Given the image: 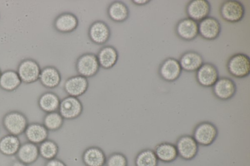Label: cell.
<instances>
[{"label": "cell", "instance_id": "6", "mask_svg": "<svg viewBox=\"0 0 250 166\" xmlns=\"http://www.w3.org/2000/svg\"><path fill=\"white\" fill-rule=\"evenodd\" d=\"M175 145L178 157L184 160H192L198 153L199 146L191 135H181L177 138Z\"/></svg>", "mask_w": 250, "mask_h": 166}, {"label": "cell", "instance_id": "18", "mask_svg": "<svg viewBox=\"0 0 250 166\" xmlns=\"http://www.w3.org/2000/svg\"><path fill=\"white\" fill-rule=\"evenodd\" d=\"M96 55L100 67L105 70L112 69L119 58L117 49L110 45L101 47Z\"/></svg>", "mask_w": 250, "mask_h": 166}, {"label": "cell", "instance_id": "5", "mask_svg": "<svg viewBox=\"0 0 250 166\" xmlns=\"http://www.w3.org/2000/svg\"><path fill=\"white\" fill-rule=\"evenodd\" d=\"M246 12L245 6L236 0H227L221 4L219 13L221 18L229 23H237L244 18Z\"/></svg>", "mask_w": 250, "mask_h": 166}, {"label": "cell", "instance_id": "14", "mask_svg": "<svg viewBox=\"0 0 250 166\" xmlns=\"http://www.w3.org/2000/svg\"><path fill=\"white\" fill-rule=\"evenodd\" d=\"M79 25V20L76 15L68 12L58 15L53 21V27L58 33L70 34L76 30Z\"/></svg>", "mask_w": 250, "mask_h": 166}, {"label": "cell", "instance_id": "20", "mask_svg": "<svg viewBox=\"0 0 250 166\" xmlns=\"http://www.w3.org/2000/svg\"><path fill=\"white\" fill-rule=\"evenodd\" d=\"M178 60L182 70L189 73L196 72L204 63L202 55L194 51L184 53Z\"/></svg>", "mask_w": 250, "mask_h": 166}, {"label": "cell", "instance_id": "17", "mask_svg": "<svg viewBox=\"0 0 250 166\" xmlns=\"http://www.w3.org/2000/svg\"><path fill=\"white\" fill-rule=\"evenodd\" d=\"M88 87L87 78L79 74L68 77L63 85L64 91L68 96L78 98L83 95Z\"/></svg>", "mask_w": 250, "mask_h": 166}, {"label": "cell", "instance_id": "21", "mask_svg": "<svg viewBox=\"0 0 250 166\" xmlns=\"http://www.w3.org/2000/svg\"><path fill=\"white\" fill-rule=\"evenodd\" d=\"M106 13L109 18L117 23L125 21L130 15L128 6L121 0H115L111 2L107 7Z\"/></svg>", "mask_w": 250, "mask_h": 166}, {"label": "cell", "instance_id": "13", "mask_svg": "<svg viewBox=\"0 0 250 166\" xmlns=\"http://www.w3.org/2000/svg\"><path fill=\"white\" fill-rule=\"evenodd\" d=\"M222 31L219 20L212 16H208L198 22V33L204 39L213 40L217 38Z\"/></svg>", "mask_w": 250, "mask_h": 166}, {"label": "cell", "instance_id": "12", "mask_svg": "<svg viewBox=\"0 0 250 166\" xmlns=\"http://www.w3.org/2000/svg\"><path fill=\"white\" fill-rule=\"evenodd\" d=\"M182 72L179 60L172 57H167L163 60L158 69L160 77L168 82H173L178 79Z\"/></svg>", "mask_w": 250, "mask_h": 166}, {"label": "cell", "instance_id": "34", "mask_svg": "<svg viewBox=\"0 0 250 166\" xmlns=\"http://www.w3.org/2000/svg\"><path fill=\"white\" fill-rule=\"evenodd\" d=\"M150 0H132V3L137 6H144L150 2Z\"/></svg>", "mask_w": 250, "mask_h": 166}, {"label": "cell", "instance_id": "8", "mask_svg": "<svg viewBox=\"0 0 250 166\" xmlns=\"http://www.w3.org/2000/svg\"><path fill=\"white\" fill-rule=\"evenodd\" d=\"M83 110V103L78 97L68 95L61 100L58 111L64 120H74L81 116Z\"/></svg>", "mask_w": 250, "mask_h": 166}, {"label": "cell", "instance_id": "25", "mask_svg": "<svg viewBox=\"0 0 250 166\" xmlns=\"http://www.w3.org/2000/svg\"><path fill=\"white\" fill-rule=\"evenodd\" d=\"M16 155L18 160L27 165L32 164L40 156L38 145L28 141L21 144Z\"/></svg>", "mask_w": 250, "mask_h": 166}, {"label": "cell", "instance_id": "29", "mask_svg": "<svg viewBox=\"0 0 250 166\" xmlns=\"http://www.w3.org/2000/svg\"><path fill=\"white\" fill-rule=\"evenodd\" d=\"M159 162L154 150L150 148L142 149L135 159V166H158Z\"/></svg>", "mask_w": 250, "mask_h": 166}, {"label": "cell", "instance_id": "36", "mask_svg": "<svg viewBox=\"0 0 250 166\" xmlns=\"http://www.w3.org/2000/svg\"><path fill=\"white\" fill-rule=\"evenodd\" d=\"M1 73H2V72H1V70H0V75L1 74Z\"/></svg>", "mask_w": 250, "mask_h": 166}, {"label": "cell", "instance_id": "28", "mask_svg": "<svg viewBox=\"0 0 250 166\" xmlns=\"http://www.w3.org/2000/svg\"><path fill=\"white\" fill-rule=\"evenodd\" d=\"M22 83L17 71L6 70L1 73L0 77V88L6 92L16 90Z\"/></svg>", "mask_w": 250, "mask_h": 166}, {"label": "cell", "instance_id": "23", "mask_svg": "<svg viewBox=\"0 0 250 166\" xmlns=\"http://www.w3.org/2000/svg\"><path fill=\"white\" fill-rule=\"evenodd\" d=\"M82 160L85 166H104L106 157L102 149L96 146L86 148L82 155Z\"/></svg>", "mask_w": 250, "mask_h": 166}, {"label": "cell", "instance_id": "9", "mask_svg": "<svg viewBox=\"0 0 250 166\" xmlns=\"http://www.w3.org/2000/svg\"><path fill=\"white\" fill-rule=\"evenodd\" d=\"M212 88L213 95L221 101L231 99L236 94L237 86L235 81L230 77H219Z\"/></svg>", "mask_w": 250, "mask_h": 166}, {"label": "cell", "instance_id": "22", "mask_svg": "<svg viewBox=\"0 0 250 166\" xmlns=\"http://www.w3.org/2000/svg\"><path fill=\"white\" fill-rule=\"evenodd\" d=\"M24 134L27 141L39 145L48 139L49 131L42 124L33 122L28 124Z\"/></svg>", "mask_w": 250, "mask_h": 166}, {"label": "cell", "instance_id": "31", "mask_svg": "<svg viewBox=\"0 0 250 166\" xmlns=\"http://www.w3.org/2000/svg\"><path fill=\"white\" fill-rule=\"evenodd\" d=\"M64 121V118L57 111L46 113L43 118L42 124L49 131H56L62 128Z\"/></svg>", "mask_w": 250, "mask_h": 166}, {"label": "cell", "instance_id": "15", "mask_svg": "<svg viewBox=\"0 0 250 166\" xmlns=\"http://www.w3.org/2000/svg\"><path fill=\"white\" fill-rule=\"evenodd\" d=\"M211 10V5L207 0H190L186 7L188 18L197 22L209 16Z\"/></svg>", "mask_w": 250, "mask_h": 166}, {"label": "cell", "instance_id": "27", "mask_svg": "<svg viewBox=\"0 0 250 166\" xmlns=\"http://www.w3.org/2000/svg\"><path fill=\"white\" fill-rule=\"evenodd\" d=\"M21 145L19 136L8 133L0 139V152L8 156L16 155Z\"/></svg>", "mask_w": 250, "mask_h": 166}, {"label": "cell", "instance_id": "11", "mask_svg": "<svg viewBox=\"0 0 250 166\" xmlns=\"http://www.w3.org/2000/svg\"><path fill=\"white\" fill-rule=\"evenodd\" d=\"M216 66L210 62H205L196 72L197 83L204 88L212 87L219 78Z\"/></svg>", "mask_w": 250, "mask_h": 166}, {"label": "cell", "instance_id": "35", "mask_svg": "<svg viewBox=\"0 0 250 166\" xmlns=\"http://www.w3.org/2000/svg\"><path fill=\"white\" fill-rule=\"evenodd\" d=\"M11 166H28V165L18 160L13 162Z\"/></svg>", "mask_w": 250, "mask_h": 166}, {"label": "cell", "instance_id": "26", "mask_svg": "<svg viewBox=\"0 0 250 166\" xmlns=\"http://www.w3.org/2000/svg\"><path fill=\"white\" fill-rule=\"evenodd\" d=\"M61 100L56 93L46 92L40 96L38 104L40 109L47 113L58 111Z\"/></svg>", "mask_w": 250, "mask_h": 166}, {"label": "cell", "instance_id": "3", "mask_svg": "<svg viewBox=\"0 0 250 166\" xmlns=\"http://www.w3.org/2000/svg\"><path fill=\"white\" fill-rule=\"evenodd\" d=\"M229 73L237 78H244L250 73V58L243 53H237L232 55L227 63Z\"/></svg>", "mask_w": 250, "mask_h": 166}, {"label": "cell", "instance_id": "7", "mask_svg": "<svg viewBox=\"0 0 250 166\" xmlns=\"http://www.w3.org/2000/svg\"><path fill=\"white\" fill-rule=\"evenodd\" d=\"M17 72L22 82L31 84L39 80L41 68L35 60L26 58L19 63Z\"/></svg>", "mask_w": 250, "mask_h": 166}, {"label": "cell", "instance_id": "30", "mask_svg": "<svg viewBox=\"0 0 250 166\" xmlns=\"http://www.w3.org/2000/svg\"><path fill=\"white\" fill-rule=\"evenodd\" d=\"M39 154L48 161L56 158L59 148L57 143L51 139H46L38 145Z\"/></svg>", "mask_w": 250, "mask_h": 166}, {"label": "cell", "instance_id": "32", "mask_svg": "<svg viewBox=\"0 0 250 166\" xmlns=\"http://www.w3.org/2000/svg\"><path fill=\"white\" fill-rule=\"evenodd\" d=\"M126 157L122 153L114 152L111 154L106 160V166H127Z\"/></svg>", "mask_w": 250, "mask_h": 166}, {"label": "cell", "instance_id": "33", "mask_svg": "<svg viewBox=\"0 0 250 166\" xmlns=\"http://www.w3.org/2000/svg\"><path fill=\"white\" fill-rule=\"evenodd\" d=\"M45 166H67L61 160L56 158L47 161Z\"/></svg>", "mask_w": 250, "mask_h": 166}, {"label": "cell", "instance_id": "4", "mask_svg": "<svg viewBox=\"0 0 250 166\" xmlns=\"http://www.w3.org/2000/svg\"><path fill=\"white\" fill-rule=\"evenodd\" d=\"M75 67L79 75L86 78L95 76L101 68L97 55L93 53L80 55L75 61Z\"/></svg>", "mask_w": 250, "mask_h": 166}, {"label": "cell", "instance_id": "2", "mask_svg": "<svg viewBox=\"0 0 250 166\" xmlns=\"http://www.w3.org/2000/svg\"><path fill=\"white\" fill-rule=\"evenodd\" d=\"M28 121L26 115L18 111L7 112L2 118V125L9 134L19 136L24 133Z\"/></svg>", "mask_w": 250, "mask_h": 166}, {"label": "cell", "instance_id": "1", "mask_svg": "<svg viewBox=\"0 0 250 166\" xmlns=\"http://www.w3.org/2000/svg\"><path fill=\"white\" fill-rule=\"evenodd\" d=\"M218 134V129L214 123L204 121L195 126L192 136L199 146L208 147L216 141Z\"/></svg>", "mask_w": 250, "mask_h": 166}, {"label": "cell", "instance_id": "10", "mask_svg": "<svg viewBox=\"0 0 250 166\" xmlns=\"http://www.w3.org/2000/svg\"><path fill=\"white\" fill-rule=\"evenodd\" d=\"M87 34L92 42L98 45H102L107 42L110 38L111 30L105 21L97 20L90 25Z\"/></svg>", "mask_w": 250, "mask_h": 166}, {"label": "cell", "instance_id": "24", "mask_svg": "<svg viewBox=\"0 0 250 166\" xmlns=\"http://www.w3.org/2000/svg\"><path fill=\"white\" fill-rule=\"evenodd\" d=\"M159 161L164 163H171L178 157L175 145L168 142L157 144L153 149Z\"/></svg>", "mask_w": 250, "mask_h": 166}, {"label": "cell", "instance_id": "19", "mask_svg": "<svg viewBox=\"0 0 250 166\" xmlns=\"http://www.w3.org/2000/svg\"><path fill=\"white\" fill-rule=\"evenodd\" d=\"M41 84L47 89H55L62 81L60 71L55 66H46L41 69L39 79Z\"/></svg>", "mask_w": 250, "mask_h": 166}, {"label": "cell", "instance_id": "16", "mask_svg": "<svg viewBox=\"0 0 250 166\" xmlns=\"http://www.w3.org/2000/svg\"><path fill=\"white\" fill-rule=\"evenodd\" d=\"M175 31L180 39L186 41H192L199 35L198 22L188 17L182 18L177 23Z\"/></svg>", "mask_w": 250, "mask_h": 166}]
</instances>
